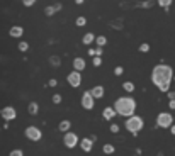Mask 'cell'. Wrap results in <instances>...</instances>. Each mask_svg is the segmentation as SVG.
<instances>
[{
  "label": "cell",
  "instance_id": "1",
  "mask_svg": "<svg viewBox=\"0 0 175 156\" xmlns=\"http://www.w3.org/2000/svg\"><path fill=\"white\" fill-rule=\"evenodd\" d=\"M173 78V70L172 66L160 63V65L153 66L151 70V82L155 83V87H158L160 92H168L170 90V83Z\"/></svg>",
  "mask_w": 175,
  "mask_h": 156
},
{
  "label": "cell",
  "instance_id": "2",
  "mask_svg": "<svg viewBox=\"0 0 175 156\" xmlns=\"http://www.w3.org/2000/svg\"><path fill=\"white\" fill-rule=\"evenodd\" d=\"M114 109L117 112V115L131 117L134 115V110H136V100L133 97H119L114 102Z\"/></svg>",
  "mask_w": 175,
  "mask_h": 156
},
{
  "label": "cell",
  "instance_id": "3",
  "mask_svg": "<svg viewBox=\"0 0 175 156\" xmlns=\"http://www.w3.org/2000/svg\"><path fill=\"white\" fill-rule=\"evenodd\" d=\"M143 127H145V121H143V117L131 115V117L126 119V129H128L133 136H138V132H140Z\"/></svg>",
  "mask_w": 175,
  "mask_h": 156
},
{
  "label": "cell",
  "instance_id": "4",
  "mask_svg": "<svg viewBox=\"0 0 175 156\" xmlns=\"http://www.w3.org/2000/svg\"><path fill=\"white\" fill-rule=\"evenodd\" d=\"M156 126L158 127H172L173 126V117L168 112H160L156 117Z\"/></svg>",
  "mask_w": 175,
  "mask_h": 156
},
{
  "label": "cell",
  "instance_id": "5",
  "mask_svg": "<svg viewBox=\"0 0 175 156\" xmlns=\"http://www.w3.org/2000/svg\"><path fill=\"white\" fill-rule=\"evenodd\" d=\"M24 134H26L27 139H31V141H41V138H43V132H41V129L36 126H29L26 127V131H24Z\"/></svg>",
  "mask_w": 175,
  "mask_h": 156
},
{
  "label": "cell",
  "instance_id": "6",
  "mask_svg": "<svg viewBox=\"0 0 175 156\" xmlns=\"http://www.w3.org/2000/svg\"><path fill=\"white\" fill-rule=\"evenodd\" d=\"M63 143H65V146H66V148L73 149L77 144H80V139H78V136L75 134V132H72V131H70V132H66V134H65Z\"/></svg>",
  "mask_w": 175,
  "mask_h": 156
},
{
  "label": "cell",
  "instance_id": "7",
  "mask_svg": "<svg viewBox=\"0 0 175 156\" xmlns=\"http://www.w3.org/2000/svg\"><path fill=\"white\" fill-rule=\"evenodd\" d=\"M0 115H2V119L4 121H14L15 117H17V110L12 107V105H7V107H4L2 110H0Z\"/></svg>",
  "mask_w": 175,
  "mask_h": 156
},
{
  "label": "cell",
  "instance_id": "8",
  "mask_svg": "<svg viewBox=\"0 0 175 156\" xmlns=\"http://www.w3.org/2000/svg\"><path fill=\"white\" fill-rule=\"evenodd\" d=\"M94 102H95V99L92 97V93H90V92H83L82 100H80L82 107L85 109V110H92V109H94Z\"/></svg>",
  "mask_w": 175,
  "mask_h": 156
},
{
  "label": "cell",
  "instance_id": "9",
  "mask_svg": "<svg viewBox=\"0 0 175 156\" xmlns=\"http://www.w3.org/2000/svg\"><path fill=\"white\" fill-rule=\"evenodd\" d=\"M66 82H68L73 88L80 87V83H82V75H80V71L73 70L72 73H68V76H66Z\"/></svg>",
  "mask_w": 175,
  "mask_h": 156
},
{
  "label": "cell",
  "instance_id": "10",
  "mask_svg": "<svg viewBox=\"0 0 175 156\" xmlns=\"http://www.w3.org/2000/svg\"><path fill=\"white\" fill-rule=\"evenodd\" d=\"M80 148L85 153H90V151H92V148H94V139H92V138H83L80 141Z\"/></svg>",
  "mask_w": 175,
  "mask_h": 156
},
{
  "label": "cell",
  "instance_id": "11",
  "mask_svg": "<svg viewBox=\"0 0 175 156\" xmlns=\"http://www.w3.org/2000/svg\"><path fill=\"white\" fill-rule=\"evenodd\" d=\"M85 66H87V63H85L83 58H75V60H73V70H77V71H83Z\"/></svg>",
  "mask_w": 175,
  "mask_h": 156
},
{
  "label": "cell",
  "instance_id": "12",
  "mask_svg": "<svg viewBox=\"0 0 175 156\" xmlns=\"http://www.w3.org/2000/svg\"><path fill=\"white\" fill-rule=\"evenodd\" d=\"M90 93H92V97H94L95 100L102 99V97H104V87H102V85H95V87L90 90Z\"/></svg>",
  "mask_w": 175,
  "mask_h": 156
},
{
  "label": "cell",
  "instance_id": "13",
  "mask_svg": "<svg viewBox=\"0 0 175 156\" xmlns=\"http://www.w3.org/2000/svg\"><path fill=\"white\" fill-rule=\"evenodd\" d=\"M102 115H104L106 121H112V117L117 115V112H116L114 107H106V109H104V112H102Z\"/></svg>",
  "mask_w": 175,
  "mask_h": 156
},
{
  "label": "cell",
  "instance_id": "14",
  "mask_svg": "<svg viewBox=\"0 0 175 156\" xmlns=\"http://www.w3.org/2000/svg\"><path fill=\"white\" fill-rule=\"evenodd\" d=\"M70 127H72V122L68 121V119H65V121H61L60 124H58V131H61V132H70Z\"/></svg>",
  "mask_w": 175,
  "mask_h": 156
},
{
  "label": "cell",
  "instance_id": "15",
  "mask_svg": "<svg viewBox=\"0 0 175 156\" xmlns=\"http://www.w3.org/2000/svg\"><path fill=\"white\" fill-rule=\"evenodd\" d=\"M9 34L12 36V37H21V36L24 34V29H22L21 26H14V27H10Z\"/></svg>",
  "mask_w": 175,
  "mask_h": 156
},
{
  "label": "cell",
  "instance_id": "16",
  "mask_svg": "<svg viewBox=\"0 0 175 156\" xmlns=\"http://www.w3.org/2000/svg\"><path fill=\"white\" fill-rule=\"evenodd\" d=\"M95 39H97V36H94L92 32H87V34L83 36V37H82V43L85 44V46H89V44H92V43H94Z\"/></svg>",
  "mask_w": 175,
  "mask_h": 156
},
{
  "label": "cell",
  "instance_id": "17",
  "mask_svg": "<svg viewBox=\"0 0 175 156\" xmlns=\"http://www.w3.org/2000/svg\"><path fill=\"white\" fill-rule=\"evenodd\" d=\"M38 110H39L38 102H31V104L27 105V112H29L31 115H38Z\"/></svg>",
  "mask_w": 175,
  "mask_h": 156
},
{
  "label": "cell",
  "instance_id": "18",
  "mask_svg": "<svg viewBox=\"0 0 175 156\" xmlns=\"http://www.w3.org/2000/svg\"><path fill=\"white\" fill-rule=\"evenodd\" d=\"M58 10H61V4L51 5V7H46V9H44V14H46V15H53V14L58 12Z\"/></svg>",
  "mask_w": 175,
  "mask_h": 156
},
{
  "label": "cell",
  "instance_id": "19",
  "mask_svg": "<svg viewBox=\"0 0 175 156\" xmlns=\"http://www.w3.org/2000/svg\"><path fill=\"white\" fill-rule=\"evenodd\" d=\"M102 151L106 153V154H112V153L116 151V148L112 146V144H109V143H107V144H104V148H102Z\"/></svg>",
  "mask_w": 175,
  "mask_h": 156
},
{
  "label": "cell",
  "instance_id": "20",
  "mask_svg": "<svg viewBox=\"0 0 175 156\" xmlns=\"http://www.w3.org/2000/svg\"><path fill=\"white\" fill-rule=\"evenodd\" d=\"M123 88L126 92H129V93H131V92H134V83L133 82H124L123 83Z\"/></svg>",
  "mask_w": 175,
  "mask_h": 156
},
{
  "label": "cell",
  "instance_id": "21",
  "mask_svg": "<svg viewBox=\"0 0 175 156\" xmlns=\"http://www.w3.org/2000/svg\"><path fill=\"white\" fill-rule=\"evenodd\" d=\"M95 43H97V46H106V43H107V37L106 36H97V39H95Z\"/></svg>",
  "mask_w": 175,
  "mask_h": 156
},
{
  "label": "cell",
  "instance_id": "22",
  "mask_svg": "<svg viewBox=\"0 0 175 156\" xmlns=\"http://www.w3.org/2000/svg\"><path fill=\"white\" fill-rule=\"evenodd\" d=\"M172 2H173V0H158V5L163 7V9H168V7L172 5Z\"/></svg>",
  "mask_w": 175,
  "mask_h": 156
},
{
  "label": "cell",
  "instance_id": "23",
  "mask_svg": "<svg viewBox=\"0 0 175 156\" xmlns=\"http://www.w3.org/2000/svg\"><path fill=\"white\" fill-rule=\"evenodd\" d=\"M75 24H77L78 27H83L87 24V19L83 17V15H80V17H77V21H75Z\"/></svg>",
  "mask_w": 175,
  "mask_h": 156
},
{
  "label": "cell",
  "instance_id": "24",
  "mask_svg": "<svg viewBox=\"0 0 175 156\" xmlns=\"http://www.w3.org/2000/svg\"><path fill=\"white\" fill-rule=\"evenodd\" d=\"M19 49H21L22 53L27 51V49H29V44H27L26 41H21V43H19Z\"/></svg>",
  "mask_w": 175,
  "mask_h": 156
},
{
  "label": "cell",
  "instance_id": "25",
  "mask_svg": "<svg viewBox=\"0 0 175 156\" xmlns=\"http://www.w3.org/2000/svg\"><path fill=\"white\" fill-rule=\"evenodd\" d=\"M140 51H141V53H148V51H150V44H148V43L140 44Z\"/></svg>",
  "mask_w": 175,
  "mask_h": 156
},
{
  "label": "cell",
  "instance_id": "26",
  "mask_svg": "<svg viewBox=\"0 0 175 156\" xmlns=\"http://www.w3.org/2000/svg\"><path fill=\"white\" fill-rule=\"evenodd\" d=\"M109 131H111V132H114V134H117V132H119V126H117V124H114V122H112L111 126H109Z\"/></svg>",
  "mask_w": 175,
  "mask_h": 156
},
{
  "label": "cell",
  "instance_id": "27",
  "mask_svg": "<svg viewBox=\"0 0 175 156\" xmlns=\"http://www.w3.org/2000/svg\"><path fill=\"white\" fill-rule=\"evenodd\" d=\"M9 156H24V151L22 149H12Z\"/></svg>",
  "mask_w": 175,
  "mask_h": 156
},
{
  "label": "cell",
  "instance_id": "28",
  "mask_svg": "<svg viewBox=\"0 0 175 156\" xmlns=\"http://www.w3.org/2000/svg\"><path fill=\"white\" fill-rule=\"evenodd\" d=\"M123 73H124V68H123V66H116V68H114V75H116V76H121Z\"/></svg>",
  "mask_w": 175,
  "mask_h": 156
},
{
  "label": "cell",
  "instance_id": "29",
  "mask_svg": "<svg viewBox=\"0 0 175 156\" xmlns=\"http://www.w3.org/2000/svg\"><path fill=\"white\" fill-rule=\"evenodd\" d=\"M22 4H24V7H32L36 4V0H22Z\"/></svg>",
  "mask_w": 175,
  "mask_h": 156
},
{
  "label": "cell",
  "instance_id": "30",
  "mask_svg": "<svg viewBox=\"0 0 175 156\" xmlns=\"http://www.w3.org/2000/svg\"><path fill=\"white\" fill-rule=\"evenodd\" d=\"M92 63H94V66H100V65H102V58H100V56H95Z\"/></svg>",
  "mask_w": 175,
  "mask_h": 156
},
{
  "label": "cell",
  "instance_id": "31",
  "mask_svg": "<svg viewBox=\"0 0 175 156\" xmlns=\"http://www.w3.org/2000/svg\"><path fill=\"white\" fill-rule=\"evenodd\" d=\"M60 102H61V95H60V93L53 95V104H60Z\"/></svg>",
  "mask_w": 175,
  "mask_h": 156
},
{
  "label": "cell",
  "instance_id": "32",
  "mask_svg": "<svg viewBox=\"0 0 175 156\" xmlns=\"http://www.w3.org/2000/svg\"><path fill=\"white\" fill-rule=\"evenodd\" d=\"M56 85H58V82H56L55 78H51V80L48 82V87H56Z\"/></svg>",
  "mask_w": 175,
  "mask_h": 156
},
{
  "label": "cell",
  "instance_id": "33",
  "mask_svg": "<svg viewBox=\"0 0 175 156\" xmlns=\"http://www.w3.org/2000/svg\"><path fill=\"white\" fill-rule=\"evenodd\" d=\"M51 63H53V65H60V58L53 56V58H51Z\"/></svg>",
  "mask_w": 175,
  "mask_h": 156
},
{
  "label": "cell",
  "instance_id": "34",
  "mask_svg": "<svg viewBox=\"0 0 175 156\" xmlns=\"http://www.w3.org/2000/svg\"><path fill=\"white\" fill-rule=\"evenodd\" d=\"M168 107H170L172 110H175V100H170V102H168Z\"/></svg>",
  "mask_w": 175,
  "mask_h": 156
},
{
  "label": "cell",
  "instance_id": "35",
  "mask_svg": "<svg viewBox=\"0 0 175 156\" xmlns=\"http://www.w3.org/2000/svg\"><path fill=\"white\" fill-rule=\"evenodd\" d=\"M95 54H97V56H100V54H102V48H100V46H97V49H95Z\"/></svg>",
  "mask_w": 175,
  "mask_h": 156
},
{
  "label": "cell",
  "instance_id": "36",
  "mask_svg": "<svg viewBox=\"0 0 175 156\" xmlns=\"http://www.w3.org/2000/svg\"><path fill=\"white\" fill-rule=\"evenodd\" d=\"M83 2H85V0H75V4H77V5H82Z\"/></svg>",
  "mask_w": 175,
  "mask_h": 156
},
{
  "label": "cell",
  "instance_id": "37",
  "mask_svg": "<svg viewBox=\"0 0 175 156\" xmlns=\"http://www.w3.org/2000/svg\"><path fill=\"white\" fill-rule=\"evenodd\" d=\"M170 132H172V134H173V136H175V124H173V126H172V127H170Z\"/></svg>",
  "mask_w": 175,
  "mask_h": 156
}]
</instances>
